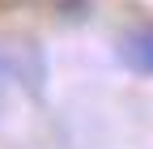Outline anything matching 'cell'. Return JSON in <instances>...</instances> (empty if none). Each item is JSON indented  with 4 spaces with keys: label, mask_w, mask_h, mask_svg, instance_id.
<instances>
[{
    "label": "cell",
    "mask_w": 153,
    "mask_h": 149,
    "mask_svg": "<svg viewBox=\"0 0 153 149\" xmlns=\"http://www.w3.org/2000/svg\"><path fill=\"white\" fill-rule=\"evenodd\" d=\"M119 55H123L128 68L153 77V30H128L119 39Z\"/></svg>",
    "instance_id": "6da1fadb"
},
{
    "label": "cell",
    "mask_w": 153,
    "mask_h": 149,
    "mask_svg": "<svg viewBox=\"0 0 153 149\" xmlns=\"http://www.w3.org/2000/svg\"><path fill=\"white\" fill-rule=\"evenodd\" d=\"M9 77H13V64L4 60V55H0V89H4V81H9Z\"/></svg>",
    "instance_id": "7a4b0ae2"
}]
</instances>
